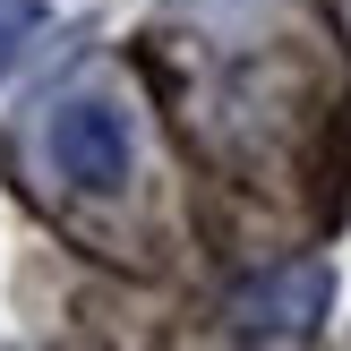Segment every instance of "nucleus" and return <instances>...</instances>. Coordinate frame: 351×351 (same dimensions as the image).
Instances as JSON below:
<instances>
[{
	"label": "nucleus",
	"mask_w": 351,
	"mask_h": 351,
	"mask_svg": "<svg viewBox=\"0 0 351 351\" xmlns=\"http://www.w3.org/2000/svg\"><path fill=\"white\" fill-rule=\"evenodd\" d=\"M51 146V171H60L69 189H103L112 197L120 180H129V120L112 112V103H60L43 129Z\"/></svg>",
	"instance_id": "f257e3e1"
},
{
	"label": "nucleus",
	"mask_w": 351,
	"mask_h": 351,
	"mask_svg": "<svg viewBox=\"0 0 351 351\" xmlns=\"http://www.w3.org/2000/svg\"><path fill=\"white\" fill-rule=\"evenodd\" d=\"M326 300H335V274L326 266H274V274L232 291V326L240 335H266V343H300V335H317Z\"/></svg>",
	"instance_id": "f03ea898"
},
{
	"label": "nucleus",
	"mask_w": 351,
	"mask_h": 351,
	"mask_svg": "<svg viewBox=\"0 0 351 351\" xmlns=\"http://www.w3.org/2000/svg\"><path fill=\"white\" fill-rule=\"evenodd\" d=\"M34 34H43V9H34V0H0V77L26 60Z\"/></svg>",
	"instance_id": "7ed1b4c3"
}]
</instances>
